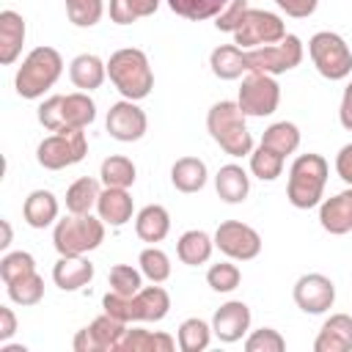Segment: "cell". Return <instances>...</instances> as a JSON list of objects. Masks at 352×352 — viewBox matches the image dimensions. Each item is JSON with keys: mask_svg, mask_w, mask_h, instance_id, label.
<instances>
[{"mask_svg": "<svg viewBox=\"0 0 352 352\" xmlns=\"http://www.w3.org/2000/svg\"><path fill=\"white\" fill-rule=\"evenodd\" d=\"M107 77L116 85V91L124 99L140 102L154 88V72L148 63V55L138 47H121L107 60Z\"/></svg>", "mask_w": 352, "mask_h": 352, "instance_id": "cell-1", "label": "cell"}, {"mask_svg": "<svg viewBox=\"0 0 352 352\" xmlns=\"http://www.w3.org/2000/svg\"><path fill=\"white\" fill-rule=\"evenodd\" d=\"M330 176V165L322 154H297L289 168L286 198L294 209H314L324 198V184Z\"/></svg>", "mask_w": 352, "mask_h": 352, "instance_id": "cell-2", "label": "cell"}, {"mask_svg": "<svg viewBox=\"0 0 352 352\" xmlns=\"http://www.w3.org/2000/svg\"><path fill=\"white\" fill-rule=\"evenodd\" d=\"M245 118L248 116L242 113V107L231 99L214 102L206 113V129L228 157H248L253 151V135Z\"/></svg>", "mask_w": 352, "mask_h": 352, "instance_id": "cell-3", "label": "cell"}, {"mask_svg": "<svg viewBox=\"0 0 352 352\" xmlns=\"http://www.w3.org/2000/svg\"><path fill=\"white\" fill-rule=\"evenodd\" d=\"M63 74V58L55 47H36L25 55L22 66L16 69L14 88L22 99H38L44 91H50Z\"/></svg>", "mask_w": 352, "mask_h": 352, "instance_id": "cell-4", "label": "cell"}, {"mask_svg": "<svg viewBox=\"0 0 352 352\" xmlns=\"http://www.w3.org/2000/svg\"><path fill=\"white\" fill-rule=\"evenodd\" d=\"M104 220L94 214H69L55 223L52 245L60 256H85L104 242Z\"/></svg>", "mask_w": 352, "mask_h": 352, "instance_id": "cell-5", "label": "cell"}, {"mask_svg": "<svg viewBox=\"0 0 352 352\" xmlns=\"http://www.w3.org/2000/svg\"><path fill=\"white\" fill-rule=\"evenodd\" d=\"M308 55L316 72L324 80H346L352 74V50L349 44L333 33V30H319L308 38Z\"/></svg>", "mask_w": 352, "mask_h": 352, "instance_id": "cell-6", "label": "cell"}, {"mask_svg": "<svg viewBox=\"0 0 352 352\" xmlns=\"http://www.w3.org/2000/svg\"><path fill=\"white\" fill-rule=\"evenodd\" d=\"M305 47L294 33H286L280 41L275 44H264L256 50H245V60H248V72H258V74H286L292 69H297L302 63Z\"/></svg>", "mask_w": 352, "mask_h": 352, "instance_id": "cell-7", "label": "cell"}, {"mask_svg": "<svg viewBox=\"0 0 352 352\" xmlns=\"http://www.w3.org/2000/svg\"><path fill=\"white\" fill-rule=\"evenodd\" d=\"M88 154V140H85V132L82 129H74V126H63L52 135H47L38 148H36V160L41 168L47 170H63V168H72L77 162H82Z\"/></svg>", "mask_w": 352, "mask_h": 352, "instance_id": "cell-8", "label": "cell"}, {"mask_svg": "<svg viewBox=\"0 0 352 352\" xmlns=\"http://www.w3.org/2000/svg\"><path fill=\"white\" fill-rule=\"evenodd\" d=\"M236 104L242 107V113L248 118H264L272 116L280 104V85L272 74H258V72H248L242 77L239 94H236Z\"/></svg>", "mask_w": 352, "mask_h": 352, "instance_id": "cell-9", "label": "cell"}, {"mask_svg": "<svg viewBox=\"0 0 352 352\" xmlns=\"http://www.w3.org/2000/svg\"><path fill=\"white\" fill-rule=\"evenodd\" d=\"M234 36V44L242 47V50H256V47H264V44H275L286 36V22L272 14V11H264V8H250L239 28L231 33Z\"/></svg>", "mask_w": 352, "mask_h": 352, "instance_id": "cell-10", "label": "cell"}, {"mask_svg": "<svg viewBox=\"0 0 352 352\" xmlns=\"http://www.w3.org/2000/svg\"><path fill=\"white\" fill-rule=\"evenodd\" d=\"M214 248L234 261H250L261 253V234L242 220H223L214 231Z\"/></svg>", "mask_w": 352, "mask_h": 352, "instance_id": "cell-11", "label": "cell"}, {"mask_svg": "<svg viewBox=\"0 0 352 352\" xmlns=\"http://www.w3.org/2000/svg\"><path fill=\"white\" fill-rule=\"evenodd\" d=\"M126 330H129L126 322H121L110 314H102L88 327L77 330L72 346H74V352H118Z\"/></svg>", "mask_w": 352, "mask_h": 352, "instance_id": "cell-12", "label": "cell"}, {"mask_svg": "<svg viewBox=\"0 0 352 352\" xmlns=\"http://www.w3.org/2000/svg\"><path fill=\"white\" fill-rule=\"evenodd\" d=\"M292 297L302 314H324L336 302V283L322 272H305L294 280Z\"/></svg>", "mask_w": 352, "mask_h": 352, "instance_id": "cell-13", "label": "cell"}, {"mask_svg": "<svg viewBox=\"0 0 352 352\" xmlns=\"http://www.w3.org/2000/svg\"><path fill=\"white\" fill-rule=\"evenodd\" d=\"M104 126H107V135L113 140H118V143H135V140H140L146 135L148 118L138 107V102L121 99V102L110 104L107 118H104Z\"/></svg>", "mask_w": 352, "mask_h": 352, "instance_id": "cell-14", "label": "cell"}, {"mask_svg": "<svg viewBox=\"0 0 352 352\" xmlns=\"http://www.w3.org/2000/svg\"><path fill=\"white\" fill-rule=\"evenodd\" d=\"M250 330V308L242 300H228L223 302L214 316H212V333L214 338H220L223 344H234L242 341Z\"/></svg>", "mask_w": 352, "mask_h": 352, "instance_id": "cell-15", "label": "cell"}, {"mask_svg": "<svg viewBox=\"0 0 352 352\" xmlns=\"http://www.w3.org/2000/svg\"><path fill=\"white\" fill-rule=\"evenodd\" d=\"M319 226L333 236L352 231V187H346L319 204Z\"/></svg>", "mask_w": 352, "mask_h": 352, "instance_id": "cell-16", "label": "cell"}, {"mask_svg": "<svg viewBox=\"0 0 352 352\" xmlns=\"http://www.w3.org/2000/svg\"><path fill=\"white\" fill-rule=\"evenodd\" d=\"M25 36H28L25 16L19 11H11V8L0 11V63L3 66H11L19 58Z\"/></svg>", "mask_w": 352, "mask_h": 352, "instance_id": "cell-17", "label": "cell"}, {"mask_svg": "<svg viewBox=\"0 0 352 352\" xmlns=\"http://www.w3.org/2000/svg\"><path fill=\"white\" fill-rule=\"evenodd\" d=\"M352 349V316L333 314L316 333L314 352H349Z\"/></svg>", "mask_w": 352, "mask_h": 352, "instance_id": "cell-18", "label": "cell"}, {"mask_svg": "<svg viewBox=\"0 0 352 352\" xmlns=\"http://www.w3.org/2000/svg\"><path fill=\"white\" fill-rule=\"evenodd\" d=\"M135 204L126 187H102L99 201H96V214L107 223V226H124L132 220Z\"/></svg>", "mask_w": 352, "mask_h": 352, "instance_id": "cell-19", "label": "cell"}, {"mask_svg": "<svg viewBox=\"0 0 352 352\" xmlns=\"http://www.w3.org/2000/svg\"><path fill=\"white\" fill-rule=\"evenodd\" d=\"M52 280L63 292H77L94 280V264L85 256H60L52 267Z\"/></svg>", "mask_w": 352, "mask_h": 352, "instance_id": "cell-20", "label": "cell"}, {"mask_svg": "<svg viewBox=\"0 0 352 352\" xmlns=\"http://www.w3.org/2000/svg\"><path fill=\"white\" fill-rule=\"evenodd\" d=\"M170 311V294L162 286H143L132 294V322H160Z\"/></svg>", "mask_w": 352, "mask_h": 352, "instance_id": "cell-21", "label": "cell"}, {"mask_svg": "<svg viewBox=\"0 0 352 352\" xmlns=\"http://www.w3.org/2000/svg\"><path fill=\"white\" fill-rule=\"evenodd\" d=\"M69 80H72L74 88L91 94L107 80V63L94 52H80L69 63Z\"/></svg>", "mask_w": 352, "mask_h": 352, "instance_id": "cell-22", "label": "cell"}, {"mask_svg": "<svg viewBox=\"0 0 352 352\" xmlns=\"http://www.w3.org/2000/svg\"><path fill=\"white\" fill-rule=\"evenodd\" d=\"M58 212H60L58 198L50 190H33L22 204V217L30 228H47L58 223Z\"/></svg>", "mask_w": 352, "mask_h": 352, "instance_id": "cell-23", "label": "cell"}, {"mask_svg": "<svg viewBox=\"0 0 352 352\" xmlns=\"http://www.w3.org/2000/svg\"><path fill=\"white\" fill-rule=\"evenodd\" d=\"M179 346V341L162 330H143V327H132L124 333L118 352H173Z\"/></svg>", "mask_w": 352, "mask_h": 352, "instance_id": "cell-24", "label": "cell"}, {"mask_svg": "<svg viewBox=\"0 0 352 352\" xmlns=\"http://www.w3.org/2000/svg\"><path fill=\"white\" fill-rule=\"evenodd\" d=\"M209 66L217 80H239L248 74L245 50L236 44H220L209 52Z\"/></svg>", "mask_w": 352, "mask_h": 352, "instance_id": "cell-25", "label": "cell"}, {"mask_svg": "<svg viewBox=\"0 0 352 352\" xmlns=\"http://www.w3.org/2000/svg\"><path fill=\"white\" fill-rule=\"evenodd\" d=\"M206 179H209V170H206V162L201 157H182L170 168V184L187 195L201 192L206 187Z\"/></svg>", "mask_w": 352, "mask_h": 352, "instance_id": "cell-26", "label": "cell"}, {"mask_svg": "<svg viewBox=\"0 0 352 352\" xmlns=\"http://www.w3.org/2000/svg\"><path fill=\"white\" fill-rule=\"evenodd\" d=\"M214 190L226 204H242L250 192V176L242 165L228 162L214 173Z\"/></svg>", "mask_w": 352, "mask_h": 352, "instance_id": "cell-27", "label": "cell"}, {"mask_svg": "<svg viewBox=\"0 0 352 352\" xmlns=\"http://www.w3.org/2000/svg\"><path fill=\"white\" fill-rule=\"evenodd\" d=\"M135 234H138L143 242H148V245L162 242V239L170 234V214H168V209L160 206V204L143 206V209L135 214Z\"/></svg>", "mask_w": 352, "mask_h": 352, "instance_id": "cell-28", "label": "cell"}, {"mask_svg": "<svg viewBox=\"0 0 352 352\" xmlns=\"http://www.w3.org/2000/svg\"><path fill=\"white\" fill-rule=\"evenodd\" d=\"M212 250H214V236H209L206 231L201 228H190L179 236L176 242V256L182 264L187 267H198V264H206L212 258Z\"/></svg>", "mask_w": 352, "mask_h": 352, "instance_id": "cell-29", "label": "cell"}, {"mask_svg": "<svg viewBox=\"0 0 352 352\" xmlns=\"http://www.w3.org/2000/svg\"><path fill=\"white\" fill-rule=\"evenodd\" d=\"M102 179L94 176H80L77 182L69 184L66 190V212L69 214H91V209H96L99 192H102Z\"/></svg>", "mask_w": 352, "mask_h": 352, "instance_id": "cell-30", "label": "cell"}, {"mask_svg": "<svg viewBox=\"0 0 352 352\" xmlns=\"http://www.w3.org/2000/svg\"><path fill=\"white\" fill-rule=\"evenodd\" d=\"M96 121V104L88 96V91H74L63 96V124L74 129H85Z\"/></svg>", "mask_w": 352, "mask_h": 352, "instance_id": "cell-31", "label": "cell"}, {"mask_svg": "<svg viewBox=\"0 0 352 352\" xmlns=\"http://www.w3.org/2000/svg\"><path fill=\"white\" fill-rule=\"evenodd\" d=\"M99 179L104 187H132L138 179V168L129 157L124 154H110L107 160H102L99 165Z\"/></svg>", "mask_w": 352, "mask_h": 352, "instance_id": "cell-32", "label": "cell"}, {"mask_svg": "<svg viewBox=\"0 0 352 352\" xmlns=\"http://www.w3.org/2000/svg\"><path fill=\"white\" fill-rule=\"evenodd\" d=\"M300 140H302V138H300V129H297V124H292V121H275V124H270V126L264 129V135H261V143H264L267 148L283 154V157L294 154V151L300 148Z\"/></svg>", "mask_w": 352, "mask_h": 352, "instance_id": "cell-33", "label": "cell"}, {"mask_svg": "<svg viewBox=\"0 0 352 352\" xmlns=\"http://www.w3.org/2000/svg\"><path fill=\"white\" fill-rule=\"evenodd\" d=\"M212 324L198 319V316H190L179 324V333H176V341H179V349L182 352H204L209 349L212 344Z\"/></svg>", "mask_w": 352, "mask_h": 352, "instance_id": "cell-34", "label": "cell"}, {"mask_svg": "<svg viewBox=\"0 0 352 352\" xmlns=\"http://www.w3.org/2000/svg\"><path fill=\"white\" fill-rule=\"evenodd\" d=\"M6 292H8V300L16 302V305H22V308L38 305L44 300V278L38 272L22 275V278L6 283Z\"/></svg>", "mask_w": 352, "mask_h": 352, "instance_id": "cell-35", "label": "cell"}, {"mask_svg": "<svg viewBox=\"0 0 352 352\" xmlns=\"http://www.w3.org/2000/svg\"><path fill=\"white\" fill-rule=\"evenodd\" d=\"M283 162L286 157L267 148L264 143H258L253 151H250V173L261 182H275L280 173H283Z\"/></svg>", "mask_w": 352, "mask_h": 352, "instance_id": "cell-36", "label": "cell"}, {"mask_svg": "<svg viewBox=\"0 0 352 352\" xmlns=\"http://www.w3.org/2000/svg\"><path fill=\"white\" fill-rule=\"evenodd\" d=\"M228 0H168V8L176 16H184L190 22H204V19H214Z\"/></svg>", "mask_w": 352, "mask_h": 352, "instance_id": "cell-37", "label": "cell"}, {"mask_svg": "<svg viewBox=\"0 0 352 352\" xmlns=\"http://www.w3.org/2000/svg\"><path fill=\"white\" fill-rule=\"evenodd\" d=\"M160 8V0H110V19L116 25H132L143 16H151Z\"/></svg>", "mask_w": 352, "mask_h": 352, "instance_id": "cell-38", "label": "cell"}, {"mask_svg": "<svg viewBox=\"0 0 352 352\" xmlns=\"http://www.w3.org/2000/svg\"><path fill=\"white\" fill-rule=\"evenodd\" d=\"M138 264H140L143 278H148L151 283H165V280L170 278V258H168V253H165L162 248H157V245L140 250Z\"/></svg>", "mask_w": 352, "mask_h": 352, "instance_id": "cell-39", "label": "cell"}, {"mask_svg": "<svg viewBox=\"0 0 352 352\" xmlns=\"http://www.w3.org/2000/svg\"><path fill=\"white\" fill-rule=\"evenodd\" d=\"M239 280H242V272H239V267L234 264V258L220 261V264H212V267L206 270V283H209V289L217 292V294L234 292V289L239 286Z\"/></svg>", "mask_w": 352, "mask_h": 352, "instance_id": "cell-40", "label": "cell"}, {"mask_svg": "<svg viewBox=\"0 0 352 352\" xmlns=\"http://www.w3.org/2000/svg\"><path fill=\"white\" fill-rule=\"evenodd\" d=\"M66 16L77 28H94L104 14V0H63Z\"/></svg>", "mask_w": 352, "mask_h": 352, "instance_id": "cell-41", "label": "cell"}, {"mask_svg": "<svg viewBox=\"0 0 352 352\" xmlns=\"http://www.w3.org/2000/svg\"><path fill=\"white\" fill-rule=\"evenodd\" d=\"M36 272V258L28 253V250H11L0 258V278L3 283H11L22 275H30Z\"/></svg>", "mask_w": 352, "mask_h": 352, "instance_id": "cell-42", "label": "cell"}, {"mask_svg": "<svg viewBox=\"0 0 352 352\" xmlns=\"http://www.w3.org/2000/svg\"><path fill=\"white\" fill-rule=\"evenodd\" d=\"M107 280H110V292H118V294H135L143 289V272L135 270L132 264H116Z\"/></svg>", "mask_w": 352, "mask_h": 352, "instance_id": "cell-43", "label": "cell"}, {"mask_svg": "<svg viewBox=\"0 0 352 352\" xmlns=\"http://www.w3.org/2000/svg\"><path fill=\"white\" fill-rule=\"evenodd\" d=\"M245 349L248 352H283L286 349V338L275 327H258V330L248 333Z\"/></svg>", "mask_w": 352, "mask_h": 352, "instance_id": "cell-44", "label": "cell"}, {"mask_svg": "<svg viewBox=\"0 0 352 352\" xmlns=\"http://www.w3.org/2000/svg\"><path fill=\"white\" fill-rule=\"evenodd\" d=\"M38 124L44 126V129H50V132H58V129H63L66 124H63V94H55V96H50V99H44L41 104H38Z\"/></svg>", "mask_w": 352, "mask_h": 352, "instance_id": "cell-45", "label": "cell"}, {"mask_svg": "<svg viewBox=\"0 0 352 352\" xmlns=\"http://www.w3.org/2000/svg\"><path fill=\"white\" fill-rule=\"evenodd\" d=\"M248 11H250V0H228L226 8L214 16V28L223 33H234Z\"/></svg>", "mask_w": 352, "mask_h": 352, "instance_id": "cell-46", "label": "cell"}, {"mask_svg": "<svg viewBox=\"0 0 352 352\" xmlns=\"http://www.w3.org/2000/svg\"><path fill=\"white\" fill-rule=\"evenodd\" d=\"M272 3L292 19H308L319 6V0H272Z\"/></svg>", "mask_w": 352, "mask_h": 352, "instance_id": "cell-47", "label": "cell"}, {"mask_svg": "<svg viewBox=\"0 0 352 352\" xmlns=\"http://www.w3.org/2000/svg\"><path fill=\"white\" fill-rule=\"evenodd\" d=\"M336 173L341 176L344 184L352 187V143L338 148V154H336Z\"/></svg>", "mask_w": 352, "mask_h": 352, "instance_id": "cell-48", "label": "cell"}, {"mask_svg": "<svg viewBox=\"0 0 352 352\" xmlns=\"http://www.w3.org/2000/svg\"><path fill=\"white\" fill-rule=\"evenodd\" d=\"M16 333V314L8 305H0V344H6Z\"/></svg>", "mask_w": 352, "mask_h": 352, "instance_id": "cell-49", "label": "cell"}, {"mask_svg": "<svg viewBox=\"0 0 352 352\" xmlns=\"http://www.w3.org/2000/svg\"><path fill=\"white\" fill-rule=\"evenodd\" d=\"M338 121L344 129L352 132V80L346 82L344 94H341V104H338Z\"/></svg>", "mask_w": 352, "mask_h": 352, "instance_id": "cell-50", "label": "cell"}, {"mask_svg": "<svg viewBox=\"0 0 352 352\" xmlns=\"http://www.w3.org/2000/svg\"><path fill=\"white\" fill-rule=\"evenodd\" d=\"M0 226H3V242H0V248L6 250L11 245V223L8 220H0Z\"/></svg>", "mask_w": 352, "mask_h": 352, "instance_id": "cell-51", "label": "cell"}]
</instances>
